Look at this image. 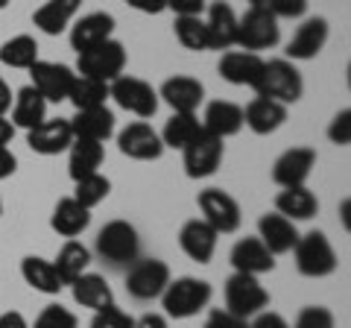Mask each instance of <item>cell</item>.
Wrapping results in <instances>:
<instances>
[{"label":"cell","mask_w":351,"mask_h":328,"mask_svg":"<svg viewBox=\"0 0 351 328\" xmlns=\"http://www.w3.org/2000/svg\"><path fill=\"white\" fill-rule=\"evenodd\" d=\"M211 296H214V288L205 279L182 276L164 288L161 308H164V316H170V320H191V316L208 308Z\"/></svg>","instance_id":"obj_1"},{"label":"cell","mask_w":351,"mask_h":328,"mask_svg":"<svg viewBox=\"0 0 351 328\" xmlns=\"http://www.w3.org/2000/svg\"><path fill=\"white\" fill-rule=\"evenodd\" d=\"M176 38L184 50H211L208 45V27H205V18L202 15H188V18H176Z\"/></svg>","instance_id":"obj_38"},{"label":"cell","mask_w":351,"mask_h":328,"mask_svg":"<svg viewBox=\"0 0 351 328\" xmlns=\"http://www.w3.org/2000/svg\"><path fill=\"white\" fill-rule=\"evenodd\" d=\"M255 91H258V97H267V100L290 106L295 100H302L304 80L290 59H272V62H263V73L255 85Z\"/></svg>","instance_id":"obj_3"},{"label":"cell","mask_w":351,"mask_h":328,"mask_svg":"<svg viewBox=\"0 0 351 328\" xmlns=\"http://www.w3.org/2000/svg\"><path fill=\"white\" fill-rule=\"evenodd\" d=\"M123 71H126V50L114 38H108L91 50H82L80 59H76V73L106 85H112L117 76H123Z\"/></svg>","instance_id":"obj_5"},{"label":"cell","mask_w":351,"mask_h":328,"mask_svg":"<svg viewBox=\"0 0 351 328\" xmlns=\"http://www.w3.org/2000/svg\"><path fill=\"white\" fill-rule=\"evenodd\" d=\"M252 6H267V0H249Z\"/></svg>","instance_id":"obj_55"},{"label":"cell","mask_w":351,"mask_h":328,"mask_svg":"<svg viewBox=\"0 0 351 328\" xmlns=\"http://www.w3.org/2000/svg\"><path fill=\"white\" fill-rule=\"evenodd\" d=\"M228 261H232L234 272H246V276H263V272L276 270V255H272L258 237L237 240V244L232 246Z\"/></svg>","instance_id":"obj_21"},{"label":"cell","mask_w":351,"mask_h":328,"mask_svg":"<svg viewBox=\"0 0 351 328\" xmlns=\"http://www.w3.org/2000/svg\"><path fill=\"white\" fill-rule=\"evenodd\" d=\"M316 167V150L311 147H290L287 152H281L272 164V182L278 188H299L307 182V176Z\"/></svg>","instance_id":"obj_13"},{"label":"cell","mask_w":351,"mask_h":328,"mask_svg":"<svg viewBox=\"0 0 351 328\" xmlns=\"http://www.w3.org/2000/svg\"><path fill=\"white\" fill-rule=\"evenodd\" d=\"M82 0H47L32 12V24H36L44 36H59L71 27L73 15L80 12Z\"/></svg>","instance_id":"obj_28"},{"label":"cell","mask_w":351,"mask_h":328,"mask_svg":"<svg viewBox=\"0 0 351 328\" xmlns=\"http://www.w3.org/2000/svg\"><path fill=\"white\" fill-rule=\"evenodd\" d=\"M112 32H114V15H108V12L82 15L71 30V47L76 53L91 50V47H97V45H103V41L112 38Z\"/></svg>","instance_id":"obj_22"},{"label":"cell","mask_w":351,"mask_h":328,"mask_svg":"<svg viewBox=\"0 0 351 328\" xmlns=\"http://www.w3.org/2000/svg\"><path fill=\"white\" fill-rule=\"evenodd\" d=\"M0 62L6 68H18V71H29L32 65L38 62V41L21 32V36H12L9 41L0 45Z\"/></svg>","instance_id":"obj_36"},{"label":"cell","mask_w":351,"mask_h":328,"mask_svg":"<svg viewBox=\"0 0 351 328\" xmlns=\"http://www.w3.org/2000/svg\"><path fill=\"white\" fill-rule=\"evenodd\" d=\"M287 120V106H281L267 97H255L246 108H243V126H249L255 135H272L278 132Z\"/></svg>","instance_id":"obj_24"},{"label":"cell","mask_w":351,"mask_h":328,"mask_svg":"<svg viewBox=\"0 0 351 328\" xmlns=\"http://www.w3.org/2000/svg\"><path fill=\"white\" fill-rule=\"evenodd\" d=\"M202 129L205 132H211L214 138L226 141L237 135L240 129H243V108L232 100H214L208 103L205 108V117H202Z\"/></svg>","instance_id":"obj_23"},{"label":"cell","mask_w":351,"mask_h":328,"mask_svg":"<svg viewBox=\"0 0 351 328\" xmlns=\"http://www.w3.org/2000/svg\"><path fill=\"white\" fill-rule=\"evenodd\" d=\"M339 211H343V223H346V229H351V220H348V214H351V200H343Z\"/></svg>","instance_id":"obj_54"},{"label":"cell","mask_w":351,"mask_h":328,"mask_svg":"<svg viewBox=\"0 0 351 328\" xmlns=\"http://www.w3.org/2000/svg\"><path fill=\"white\" fill-rule=\"evenodd\" d=\"M71 129H73V138H85V141H97L103 144L106 138L114 135V115L112 108H82L71 117Z\"/></svg>","instance_id":"obj_25"},{"label":"cell","mask_w":351,"mask_h":328,"mask_svg":"<svg viewBox=\"0 0 351 328\" xmlns=\"http://www.w3.org/2000/svg\"><path fill=\"white\" fill-rule=\"evenodd\" d=\"M182 152H184V173H188L191 179H208V176H214L219 170V164H223L226 144L202 129Z\"/></svg>","instance_id":"obj_11"},{"label":"cell","mask_w":351,"mask_h":328,"mask_svg":"<svg viewBox=\"0 0 351 328\" xmlns=\"http://www.w3.org/2000/svg\"><path fill=\"white\" fill-rule=\"evenodd\" d=\"M249 328H290V323L284 320L281 314H276V311H261V314H255L249 320Z\"/></svg>","instance_id":"obj_46"},{"label":"cell","mask_w":351,"mask_h":328,"mask_svg":"<svg viewBox=\"0 0 351 328\" xmlns=\"http://www.w3.org/2000/svg\"><path fill=\"white\" fill-rule=\"evenodd\" d=\"M71 290H73V302L94 314L108 308V305H114L112 288H108V281L103 276H97V272H82V276L71 284Z\"/></svg>","instance_id":"obj_29"},{"label":"cell","mask_w":351,"mask_h":328,"mask_svg":"<svg viewBox=\"0 0 351 328\" xmlns=\"http://www.w3.org/2000/svg\"><path fill=\"white\" fill-rule=\"evenodd\" d=\"M108 97L123 108V112L135 115L141 120H147L158 112V91L152 89L147 80L141 76H117V80L108 85Z\"/></svg>","instance_id":"obj_9"},{"label":"cell","mask_w":351,"mask_h":328,"mask_svg":"<svg viewBox=\"0 0 351 328\" xmlns=\"http://www.w3.org/2000/svg\"><path fill=\"white\" fill-rule=\"evenodd\" d=\"M15 170H18V159H15V152L9 150V147H0V182L9 179Z\"/></svg>","instance_id":"obj_49"},{"label":"cell","mask_w":351,"mask_h":328,"mask_svg":"<svg viewBox=\"0 0 351 328\" xmlns=\"http://www.w3.org/2000/svg\"><path fill=\"white\" fill-rule=\"evenodd\" d=\"M276 211L293 223L311 220V217H316V211H319V200H316V194L307 191L304 185H299V188H281L276 196Z\"/></svg>","instance_id":"obj_30"},{"label":"cell","mask_w":351,"mask_h":328,"mask_svg":"<svg viewBox=\"0 0 351 328\" xmlns=\"http://www.w3.org/2000/svg\"><path fill=\"white\" fill-rule=\"evenodd\" d=\"M135 328H170L164 314H144L141 320H135Z\"/></svg>","instance_id":"obj_51"},{"label":"cell","mask_w":351,"mask_h":328,"mask_svg":"<svg viewBox=\"0 0 351 328\" xmlns=\"http://www.w3.org/2000/svg\"><path fill=\"white\" fill-rule=\"evenodd\" d=\"M208 0H167V9H173L176 18H188V15H202Z\"/></svg>","instance_id":"obj_47"},{"label":"cell","mask_w":351,"mask_h":328,"mask_svg":"<svg viewBox=\"0 0 351 328\" xmlns=\"http://www.w3.org/2000/svg\"><path fill=\"white\" fill-rule=\"evenodd\" d=\"M281 41V27L278 18L269 12L267 6H249L243 18H237V47H243L246 53H261L269 50Z\"/></svg>","instance_id":"obj_4"},{"label":"cell","mask_w":351,"mask_h":328,"mask_svg":"<svg viewBox=\"0 0 351 328\" xmlns=\"http://www.w3.org/2000/svg\"><path fill=\"white\" fill-rule=\"evenodd\" d=\"M208 45L211 50H228L237 41V15L228 3H211L208 6Z\"/></svg>","instance_id":"obj_26"},{"label":"cell","mask_w":351,"mask_h":328,"mask_svg":"<svg viewBox=\"0 0 351 328\" xmlns=\"http://www.w3.org/2000/svg\"><path fill=\"white\" fill-rule=\"evenodd\" d=\"M88 226H91V211H88L85 205L76 202L73 196H64V200H59L56 209H53V214H50V229L56 235L68 237V240L80 237Z\"/></svg>","instance_id":"obj_27"},{"label":"cell","mask_w":351,"mask_h":328,"mask_svg":"<svg viewBox=\"0 0 351 328\" xmlns=\"http://www.w3.org/2000/svg\"><path fill=\"white\" fill-rule=\"evenodd\" d=\"M293 328H337V320L322 305H307V308H302L299 316H295Z\"/></svg>","instance_id":"obj_41"},{"label":"cell","mask_w":351,"mask_h":328,"mask_svg":"<svg viewBox=\"0 0 351 328\" xmlns=\"http://www.w3.org/2000/svg\"><path fill=\"white\" fill-rule=\"evenodd\" d=\"M202 132V120L196 115H184V112H173V117L164 124L161 129V144L173 147V150H184L191 141Z\"/></svg>","instance_id":"obj_35"},{"label":"cell","mask_w":351,"mask_h":328,"mask_svg":"<svg viewBox=\"0 0 351 328\" xmlns=\"http://www.w3.org/2000/svg\"><path fill=\"white\" fill-rule=\"evenodd\" d=\"M226 311L240 316V320H252L255 314L269 308V293L258 281V276H246V272H234L226 281Z\"/></svg>","instance_id":"obj_7"},{"label":"cell","mask_w":351,"mask_h":328,"mask_svg":"<svg viewBox=\"0 0 351 328\" xmlns=\"http://www.w3.org/2000/svg\"><path fill=\"white\" fill-rule=\"evenodd\" d=\"M158 97L173 108V112L196 115V108H199L202 100H205V85L196 80V76L176 73V76H170V80L161 82Z\"/></svg>","instance_id":"obj_15"},{"label":"cell","mask_w":351,"mask_h":328,"mask_svg":"<svg viewBox=\"0 0 351 328\" xmlns=\"http://www.w3.org/2000/svg\"><path fill=\"white\" fill-rule=\"evenodd\" d=\"M126 3L144 15H161L167 9V0H126Z\"/></svg>","instance_id":"obj_48"},{"label":"cell","mask_w":351,"mask_h":328,"mask_svg":"<svg viewBox=\"0 0 351 328\" xmlns=\"http://www.w3.org/2000/svg\"><path fill=\"white\" fill-rule=\"evenodd\" d=\"M47 120V103L44 97L32 89V85H24L18 94H15V106H12V126L18 129H36Z\"/></svg>","instance_id":"obj_33"},{"label":"cell","mask_w":351,"mask_h":328,"mask_svg":"<svg viewBox=\"0 0 351 328\" xmlns=\"http://www.w3.org/2000/svg\"><path fill=\"white\" fill-rule=\"evenodd\" d=\"M91 328H135V320L126 311H120L117 305H108V308L94 314Z\"/></svg>","instance_id":"obj_42"},{"label":"cell","mask_w":351,"mask_h":328,"mask_svg":"<svg viewBox=\"0 0 351 328\" xmlns=\"http://www.w3.org/2000/svg\"><path fill=\"white\" fill-rule=\"evenodd\" d=\"M0 328H29V323L21 311H6L0 314Z\"/></svg>","instance_id":"obj_50"},{"label":"cell","mask_w":351,"mask_h":328,"mask_svg":"<svg viewBox=\"0 0 351 328\" xmlns=\"http://www.w3.org/2000/svg\"><path fill=\"white\" fill-rule=\"evenodd\" d=\"M173 281L167 261L161 258H138L135 264H129L126 272V293L138 302H152L161 299L164 288Z\"/></svg>","instance_id":"obj_8"},{"label":"cell","mask_w":351,"mask_h":328,"mask_svg":"<svg viewBox=\"0 0 351 328\" xmlns=\"http://www.w3.org/2000/svg\"><path fill=\"white\" fill-rule=\"evenodd\" d=\"M29 76H32V89L44 97V103H62V100H68L71 85L76 80V71H71L68 65L38 59L29 68Z\"/></svg>","instance_id":"obj_12"},{"label":"cell","mask_w":351,"mask_h":328,"mask_svg":"<svg viewBox=\"0 0 351 328\" xmlns=\"http://www.w3.org/2000/svg\"><path fill=\"white\" fill-rule=\"evenodd\" d=\"M68 152H71L68 156V173H71L73 182L91 176V173H100V164H103V156H106L103 144L85 141V138H73Z\"/></svg>","instance_id":"obj_31"},{"label":"cell","mask_w":351,"mask_h":328,"mask_svg":"<svg viewBox=\"0 0 351 328\" xmlns=\"http://www.w3.org/2000/svg\"><path fill=\"white\" fill-rule=\"evenodd\" d=\"M328 21L325 18H307L304 24L295 30V36L290 38L287 45V59L290 62H307V59H316L322 53V47L328 45Z\"/></svg>","instance_id":"obj_17"},{"label":"cell","mask_w":351,"mask_h":328,"mask_svg":"<svg viewBox=\"0 0 351 328\" xmlns=\"http://www.w3.org/2000/svg\"><path fill=\"white\" fill-rule=\"evenodd\" d=\"M267 9L276 18H302L307 12V0H267Z\"/></svg>","instance_id":"obj_44"},{"label":"cell","mask_w":351,"mask_h":328,"mask_svg":"<svg viewBox=\"0 0 351 328\" xmlns=\"http://www.w3.org/2000/svg\"><path fill=\"white\" fill-rule=\"evenodd\" d=\"M217 240H219V235L202 220V217H193V220H188L182 226V232H179L182 253L188 255L191 261H196V264H208V261L214 258Z\"/></svg>","instance_id":"obj_18"},{"label":"cell","mask_w":351,"mask_h":328,"mask_svg":"<svg viewBox=\"0 0 351 328\" xmlns=\"http://www.w3.org/2000/svg\"><path fill=\"white\" fill-rule=\"evenodd\" d=\"M21 276H24V281L32 290L47 293V296H56V293H62V288H64L56 267H53V261L38 258V255H27L21 261Z\"/></svg>","instance_id":"obj_32"},{"label":"cell","mask_w":351,"mask_h":328,"mask_svg":"<svg viewBox=\"0 0 351 328\" xmlns=\"http://www.w3.org/2000/svg\"><path fill=\"white\" fill-rule=\"evenodd\" d=\"M196 205L202 211V220L214 229L217 235H232L243 223L240 205L232 194H226L223 188H205L196 196Z\"/></svg>","instance_id":"obj_10"},{"label":"cell","mask_w":351,"mask_h":328,"mask_svg":"<svg viewBox=\"0 0 351 328\" xmlns=\"http://www.w3.org/2000/svg\"><path fill=\"white\" fill-rule=\"evenodd\" d=\"M97 255L108 261L112 267H129L141 258V237L138 229L129 220H108L100 232H97Z\"/></svg>","instance_id":"obj_2"},{"label":"cell","mask_w":351,"mask_h":328,"mask_svg":"<svg viewBox=\"0 0 351 328\" xmlns=\"http://www.w3.org/2000/svg\"><path fill=\"white\" fill-rule=\"evenodd\" d=\"M295 270L307 279H325L337 270V253L325 232H307L299 235V244L293 246Z\"/></svg>","instance_id":"obj_6"},{"label":"cell","mask_w":351,"mask_h":328,"mask_svg":"<svg viewBox=\"0 0 351 328\" xmlns=\"http://www.w3.org/2000/svg\"><path fill=\"white\" fill-rule=\"evenodd\" d=\"M258 240L272 255H287V253H293V246L299 244V229H295L293 220L281 217L278 211H272L258 220Z\"/></svg>","instance_id":"obj_19"},{"label":"cell","mask_w":351,"mask_h":328,"mask_svg":"<svg viewBox=\"0 0 351 328\" xmlns=\"http://www.w3.org/2000/svg\"><path fill=\"white\" fill-rule=\"evenodd\" d=\"M219 76L232 85H249L255 89L261 73H263V59L258 53H246V50H228L223 53V59L217 65Z\"/></svg>","instance_id":"obj_20"},{"label":"cell","mask_w":351,"mask_h":328,"mask_svg":"<svg viewBox=\"0 0 351 328\" xmlns=\"http://www.w3.org/2000/svg\"><path fill=\"white\" fill-rule=\"evenodd\" d=\"M29 328H80V320L76 314L62 308V305H47L38 316H36V325Z\"/></svg>","instance_id":"obj_40"},{"label":"cell","mask_w":351,"mask_h":328,"mask_svg":"<svg viewBox=\"0 0 351 328\" xmlns=\"http://www.w3.org/2000/svg\"><path fill=\"white\" fill-rule=\"evenodd\" d=\"M27 144L32 152H38V156H59V152H64L73 144L71 120H64V117L44 120L41 126L27 132Z\"/></svg>","instance_id":"obj_16"},{"label":"cell","mask_w":351,"mask_h":328,"mask_svg":"<svg viewBox=\"0 0 351 328\" xmlns=\"http://www.w3.org/2000/svg\"><path fill=\"white\" fill-rule=\"evenodd\" d=\"M0 214H3V200H0Z\"/></svg>","instance_id":"obj_57"},{"label":"cell","mask_w":351,"mask_h":328,"mask_svg":"<svg viewBox=\"0 0 351 328\" xmlns=\"http://www.w3.org/2000/svg\"><path fill=\"white\" fill-rule=\"evenodd\" d=\"M68 100L76 106V112H82V108H100V106H106V100H108V85L76 73Z\"/></svg>","instance_id":"obj_37"},{"label":"cell","mask_w":351,"mask_h":328,"mask_svg":"<svg viewBox=\"0 0 351 328\" xmlns=\"http://www.w3.org/2000/svg\"><path fill=\"white\" fill-rule=\"evenodd\" d=\"M117 150L123 152L126 159H135V161H156V159H161L164 144H161V135L149 124L135 120V124H129L123 132L117 135Z\"/></svg>","instance_id":"obj_14"},{"label":"cell","mask_w":351,"mask_h":328,"mask_svg":"<svg viewBox=\"0 0 351 328\" xmlns=\"http://www.w3.org/2000/svg\"><path fill=\"white\" fill-rule=\"evenodd\" d=\"M12 138H15V126H12V120H9V117H0V147H6Z\"/></svg>","instance_id":"obj_53"},{"label":"cell","mask_w":351,"mask_h":328,"mask_svg":"<svg viewBox=\"0 0 351 328\" xmlns=\"http://www.w3.org/2000/svg\"><path fill=\"white\" fill-rule=\"evenodd\" d=\"M108 194H112V182H108L103 173H91V176H85V179L76 182L73 200L80 202V205H85L88 211H91V209H97V205L106 200Z\"/></svg>","instance_id":"obj_39"},{"label":"cell","mask_w":351,"mask_h":328,"mask_svg":"<svg viewBox=\"0 0 351 328\" xmlns=\"http://www.w3.org/2000/svg\"><path fill=\"white\" fill-rule=\"evenodd\" d=\"M328 138H331V144H337V147L351 144V108H343V112L334 115L331 126H328Z\"/></svg>","instance_id":"obj_43"},{"label":"cell","mask_w":351,"mask_h":328,"mask_svg":"<svg viewBox=\"0 0 351 328\" xmlns=\"http://www.w3.org/2000/svg\"><path fill=\"white\" fill-rule=\"evenodd\" d=\"M9 108H12V89H9L6 80L0 76V117H6Z\"/></svg>","instance_id":"obj_52"},{"label":"cell","mask_w":351,"mask_h":328,"mask_svg":"<svg viewBox=\"0 0 351 328\" xmlns=\"http://www.w3.org/2000/svg\"><path fill=\"white\" fill-rule=\"evenodd\" d=\"M205 328H249V320H240V316L228 314L226 308H214L205 316Z\"/></svg>","instance_id":"obj_45"},{"label":"cell","mask_w":351,"mask_h":328,"mask_svg":"<svg viewBox=\"0 0 351 328\" xmlns=\"http://www.w3.org/2000/svg\"><path fill=\"white\" fill-rule=\"evenodd\" d=\"M88 264H91V249H88L82 240H68L62 249L56 261H53V267H56L62 284H73L76 279L82 276V272H88Z\"/></svg>","instance_id":"obj_34"},{"label":"cell","mask_w":351,"mask_h":328,"mask_svg":"<svg viewBox=\"0 0 351 328\" xmlns=\"http://www.w3.org/2000/svg\"><path fill=\"white\" fill-rule=\"evenodd\" d=\"M9 3H12V0H0V9H6Z\"/></svg>","instance_id":"obj_56"}]
</instances>
